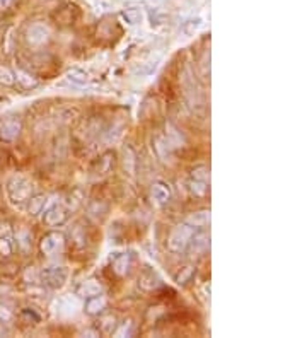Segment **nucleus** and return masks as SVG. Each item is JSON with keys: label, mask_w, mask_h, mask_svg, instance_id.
Instances as JSON below:
<instances>
[{"label": "nucleus", "mask_w": 307, "mask_h": 338, "mask_svg": "<svg viewBox=\"0 0 307 338\" xmlns=\"http://www.w3.org/2000/svg\"><path fill=\"white\" fill-rule=\"evenodd\" d=\"M10 319H12V313H10L7 308H2V306H0V321L9 323Z\"/></svg>", "instance_id": "36"}, {"label": "nucleus", "mask_w": 307, "mask_h": 338, "mask_svg": "<svg viewBox=\"0 0 307 338\" xmlns=\"http://www.w3.org/2000/svg\"><path fill=\"white\" fill-rule=\"evenodd\" d=\"M154 150H155V156H157L162 163H165V164L172 163V157H174L172 150H174V147H172L171 142L165 139V135L155 137L154 139Z\"/></svg>", "instance_id": "10"}, {"label": "nucleus", "mask_w": 307, "mask_h": 338, "mask_svg": "<svg viewBox=\"0 0 307 338\" xmlns=\"http://www.w3.org/2000/svg\"><path fill=\"white\" fill-rule=\"evenodd\" d=\"M203 27V19L202 17H189V19H186L185 23H183L181 26V31L185 36L191 38L195 36L196 33H200V29Z\"/></svg>", "instance_id": "19"}, {"label": "nucleus", "mask_w": 307, "mask_h": 338, "mask_svg": "<svg viewBox=\"0 0 307 338\" xmlns=\"http://www.w3.org/2000/svg\"><path fill=\"white\" fill-rule=\"evenodd\" d=\"M69 216H70V212L63 207L62 202L47 205V209L43 210V220H45V224L50 225V227L63 225L69 220Z\"/></svg>", "instance_id": "6"}, {"label": "nucleus", "mask_w": 307, "mask_h": 338, "mask_svg": "<svg viewBox=\"0 0 307 338\" xmlns=\"http://www.w3.org/2000/svg\"><path fill=\"white\" fill-rule=\"evenodd\" d=\"M119 17H121V21L126 24V26L133 27V26H139V24H142L143 12L139 9V7H130V9L121 10V12H119Z\"/></svg>", "instance_id": "17"}, {"label": "nucleus", "mask_w": 307, "mask_h": 338, "mask_svg": "<svg viewBox=\"0 0 307 338\" xmlns=\"http://www.w3.org/2000/svg\"><path fill=\"white\" fill-rule=\"evenodd\" d=\"M23 277H24V282L31 285H38L41 282V272H38L34 266H27V268L24 270Z\"/></svg>", "instance_id": "30"}, {"label": "nucleus", "mask_w": 307, "mask_h": 338, "mask_svg": "<svg viewBox=\"0 0 307 338\" xmlns=\"http://www.w3.org/2000/svg\"><path fill=\"white\" fill-rule=\"evenodd\" d=\"M80 309H82V301H80V297L77 294L62 295V297H58L55 301V313L58 318H73Z\"/></svg>", "instance_id": "4"}, {"label": "nucleus", "mask_w": 307, "mask_h": 338, "mask_svg": "<svg viewBox=\"0 0 307 338\" xmlns=\"http://www.w3.org/2000/svg\"><path fill=\"white\" fill-rule=\"evenodd\" d=\"M97 294H102V285L94 279L80 282L79 287H77V295L82 299L93 297V295H97Z\"/></svg>", "instance_id": "14"}, {"label": "nucleus", "mask_w": 307, "mask_h": 338, "mask_svg": "<svg viewBox=\"0 0 307 338\" xmlns=\"http://www.w3.org/2000/svg\"><path fill=\"white\" fill-rule=\"evenodd\" d=\"M189 178H195V179H202V181L210 183V169L207 166H196L191 171V176Z\"/></svg>", "instance_id": "33"}, {"label": "nucleus", "mask_w": 307, "mask_h": 338, "mask_svg": "<svg viewBox=\"0 0 307 338\" xmlns=\"http://www.w3.org/2000/svg\"><path fill=\"white\" fill-rule=\"evenodd\" d=\"M48 205V196L43 195V193H40V195H33L29 200H27V212H29V216L36 217L40 216V214H43V210L47 209Z\"/></svg>", "instance_id": "16"}, {"label": "nucleus", "mask_w": 307, "mask_h": 338, "mask_svg": "<svg viewBox=\"0 0 307 338\" xmlns=\"http://www.w3.org/2000/svg\"><path fill=\"white\" fill-rule=\"evenodd\" d=\"M150 196L157 205H165L171 200L172 190L165 181H155L152 185V190H150Z\"/></svg>", "instance_id": "12"}, {"label": "nucleus", "mask_w": 307, "mask_h": 338, "mask_svg": "<svg viewBox=\"0 0 307 338\" xmlns=\"http://www.w3.org/2000/svg\"><path fill=\"white\" fill-rule=\"evenodd\" d=\"M113 333H115L116 337H126V335H132V321H130V319H128V321H125V323H123V325H121V328H119V330H115V332H113Z\"/></svg>", "instance_id": "35"}, {"label": "nucleus", "mask_w": 307, "mask_h": 338, "mask_svg": "<svg viewBox=\"0 0 307 338\" xmlns=\"http://www.w3.org/2000/svg\"><path fill=\"white\" fill-rule=\"evenodd\" d=\"M12 3V0H0V10L9 9V5Z\"/></svg>", "instance_id": "37"}, {"label": "nucleus", "mask_w": 307, "mask_h": 338, "mask_svg": "<svg viewBox=\"0 0 307 338\" xmlns=\"http://www.w3.org/2000/svg\"><path fill=\"white\" fill-rule=\"evenodd\" d=\"M14 253V241L10 239V236H0V256L9 258Z\"/></svg>", "instance_id": "27"}, {"label": "nucleus", "mask_w": 307, "mask_h": 338, "mask_svg": "<svg viewBox=\"0 0 307 338\" xmlns=\"http://www.w3.org/2000/svg\"><path fill=\"white\" fill-rule=\"evenodd\" d=\"M16 80L23 84L24 87H34L38 84V80L34 79L29 72H26V70H21V69L16 72Z\"/></svg>", "instance_id": "28"}, {"label": "nucleus", "mask_w": 307, "mask_h": 338, "mask_svg": "<svg viewBox=\"0 0 307 338\" xmlns=\"http://www.w3.org/2000/svg\"><path fill=\"white\" fill-rule=\"evenodd\" d=\"M123 166H125V171L128 174H135V169H137V156H135V150L132 149L130 145H126L123 149Z\"/></svg>", "instance_id": "21"}, {"label": "nucleus", "mask_w": 307, "mask_h": 338, "mask_svg": "<svg viewBox=\"0 0 307 338\" xmlns=\"http://www.w3.org/2000/svg\"><path fill=\"white\" fill-rule=\"evenodd\" d=\"M5 333H7V330L3 328V323L0 321V337H2V335H5Z\"/></svg>", "instance_id": "38"}, {"label": "nucleus", "mask_w": 307, "mask_h": 338, "mask_svg": "<svg viewBox=\"0 0 307 338\" xmlns=\"http://www.w3.org/2000/svg\"><path fill=\"white\" fill-rule=\"evenodd\" d=\"M132 263H133V260H132V255H130V253H116V255L111 258L113 272L119 277H125L126 273L130 272Z\"/></svg>", "instance_id": "11"}, {"label": "nucleus", "mask_w": 307, "mask_h": 338, "mask_svg": "<svg viewBox=\"0 0 307 338\" xmlns=\"http://www.w3.org/2000/svg\"><path fill=\"white\" fill-rule=\"evenodd\" d=\"M188 190L193 196H205L208 192V183L202 181V179L189 178L188 179Z\"/></svg>", "instance_id": "23"}, {"label": "nucleus", "mask_w": 307, "mask_h": 338, "mask_svg": "<svg viewBox=\"0 0 307 338\" xmlns=\"http://www.w3.org/2000/svg\"><path fill=\"white\" fill-rule=\"evenodd\" d=\"M50 40V27L43 23L31 24L26 31V41L31 47H41Z\"/></svg>", "instance_id": "7"}, {"label": "nucleus", "mask_w": 307, "mask_h": 338, "mask_svg": "<svg viewBox=\"0 0 307 338\" xmlns=\"http://www.w3.org/2000/svg\"><path fill=\"white\" fill-rule=\"evenodd\" d=\"M139 285L143 289V290H155L162 285L161 277L154 272V270L147 268L142 272V275L139 277Z\"/></svg>", "instance_id": "15"}, {"label": "nucleus", "mask_w": 307, "mask_h": 338, "mask_svg": "<svg viewBox=\"0 0 307 338\" xmlns=\"http://www.w3.org/2000/svg\"><path fill=\"white\" fill-rule=\"evenodd\" d=\"M193 275H195V266H185V268H181L176 273L174 280L178 285H185L193 279Z\"/></svg>", "instance_id": "26"}, {"label": "nucleus", "mask_w": 307, "mask_h": 338, "mask_svg": "<svg viewBox=\"0 0 307 338\" xmlns=\"http://www.w3.org/2000/svg\"><path fill=\"white\" fill-rule=\"evenodd\" d=\"M113 166H115V154L106 152V154H102V156L99 157V161H97L96 172L97 174H108Z\"/></svg>", "instance_id": "24"}, {"label": "nucleus", "mask_w": 307, "mask_h": 338, "mask_svg": "<svg viewBox=\"0 0 307 338\" xmlns=\"http://www.w3.org/2000/svg\"><path fill=\"white\" fill-rule=\"evenodd\" d=\"M70 270L65 265H51L41 272V282L51 290H60L69 284Z\"/></svg>", "instance_id": "3"}, {"label": "nucleus", "mask_w": 307, "mask_h": 338, "mask_svg": "<svg viewBox=\"0 0 307 338\" xmlns=\"http://www.w3.org/2000/svg\"><path fill=\"white\" fill-rule=\"evenodd\" d=\"M67 79L72 84H75V86H84V84L89 82V73L86 70L79 69V67H73V69H70L67 72Z\"/></svg>", "instance_id": "22"}, {"label": "nucleus", "mask_w": 307, "mask_h": 338, "mask_svg": "<svg viewBox=\"0 0 307 338\" xmlns=\"http://www.w3.org/2000/svg\"><path fill=\"white\" fill-rule=\"evenodd\" d=\"M16 84V73L7 67H0V86L10 87Z\"/></svg>", "instance_id": "29"}, {"label": "nucleus", "mask_w": 307, "mask_h": 338, "mask_svg": "<svg viewBox=\"0 0 307 338\" xmlns=\"http://www.w3.org/2000/svg\"><path fill=\"white\" fill-rule=\"evenodd\" d=\"M208 248H210V236H208L207 232L196 229L191 241H189L188 248H186V251L193 256H198V255H202L203 251H207Z\"/></svg>", "instance_id": "9"}, {"label": "nucleus", "mask_w": 307, "mask_h": 338, "mask_svg": "<svg viewBox=\"0 0 307 338\" xmlns=\"http://www.w3.org/2000/svg\"><path fill=\"white\" fill-rule=\"evenodd\" d=\"M165 139L171 142L172 147H179L183 145V135L179 133V130L176 128L174 125H171V123H165Z\"/></svg>", "instance_id": "25"}, {"label": "nucleus", "mask_w": 307, "mask_h": 338, "mask_svg": "<svg viewBox=\"0 0 307 338\" xmlns=\"http://www.w3.org/2000/svg\"><path fill=\"white\" fill-rule=\"evenodd\" d=\"M186 222L191 224L195 229H203L210 224V210H202V212H195L186 219Z\"/></svg>", "instance_id": "20"}, {"label": "nucleus", "mask_w": 307, "mask_h": 338, "mask_svg": "<svg viewBox=\"0 0 307 338\" xmlns=\"http://www.w3.org/2000/svg\"><path fill=\"white\" fill-rule=\"evenodd\" d=\"M21 130H23V125H21L19 120L16 118H7L0 121V139L5 140V142H12L17 137L21 135Z\"/></svg>", "instance_id": "8"}, {"label": "nucleus", "mask_w": 307, "mask_h": 338, "mask_svg": "<svg viewBox=\"0 0 307 338\" xmlns=\"http://www.w3.org/2000/svg\"><path fill=\"white\" fill-rule=\"evenodd\" d=\"M195 231L196 229L188 222L178 224L174 229H172L171 234H169V238H167V242H165L167 249L171 253H174V255H181V253H185L186 248H188V244H189V241H191L193 234H195Z\"/></svg>", "instance_id": "2"}, {"label": "nucleus", "mask_w": 307, "mask_h": 338, "mask_svg": "<svg viewBox=\"0 0 307 338\" xmlns=\"http://www.w3.org/2000/svg\"><path fill=\"white\" fill-rule=\"evenodd\" d=\"M82 202H84V195H82L80 190H72V192L67 193L62 200L63 207H65L69 212H75V210H79L80 205H82Z\"/></svg>", "instance_id": "18"}, {"label": "nucleus", "mask_w": 307, "mask_h": 338, "mask_svg": "<svg viewBox=\"0 0 307 338\" xmlns=\"http://www.w3.org/2000/svg\"><path fill=\"white\" fill-rule=\"evenodd\" d=\"M21 318L24 319V323H33V325H36V323H40V319H41V316L38 314L36 311H33L31 308H26V309H23V313H21Z\"/></svg>", "instance_id": "34"}, {"label": "nucleus", "mask_w": 307, "mask_h": 338, "mask_svg": "<svg viewBox=\"0 0 307 338\" xmlns=\"http://www.w3.org/2000/svg\"><path fill=\"white\" fill-rule=\"evenodd\" d=\"M7 196L12 205H24L34 195V185L23 174H16L7 181Z\"/></svg>", "instance_id": "1"}, {"label": "nucleus", "mask_w": 307, "mask_h": 338, "mask_svg": "<svg viewBox=\"0 0 307 338\" xmlns=\"http://www.w3.org/2000/svg\"><path fill=\"white\" fill-rule=\"evenodd\" d=\"M82 308L89 316H99L104 313V309H106V297L101 294L93 295V297H87Z\"/></svg>", "instance_id": "13"}, {"label": "nucleus", "mask_w": 307, "mask_h": 338, "mask_svg": "<svg viewBox=\"0 0 307 338\" xmlns=\"http://www.w3.org/2000/svg\"><path fill=\"white\" fill-rule=\"evenodd\" d=\"M116 328V318L115 316H104L101 319V330L99 333H104V335H111Z\"/></svg>", "instance_id": "31"}, {"label": "nucleus", "mask_w": 307, "mask_h": 338, "mask_svg": "<svg viewBox=\"0 0 307 338\" xmlns=\"http://www.w3.org/2000/svg\"><path fill=\"white\" fill-rule=\"evenodd\" d=\"M63 246H65V234L60 231H50L41 238L40 251L45 256H53L62 251Z\"/></svg>", "instance_id": "5"}, {"label": "nucleus", "mask_w": 307, "mask_h": 338, "mask_svg": "<svg viewBox=\"0 0 307 338\" xmlns=\"http://www.w3.org/2000/svg\"><path fill=\"white\" fill-rule=\"evenodd\" d=\"M17 244L23 248V251H27L33 246V236H31V232L21 231L19 236H17Z\"/></svg>", "instance_id": "32"}]
</instances>
